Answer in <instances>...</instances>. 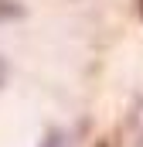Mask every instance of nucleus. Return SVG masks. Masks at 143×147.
<instances>
[{
  "label": "nucleus",
  "mask_w": 143,
  "mask_h": 147,
  "mask_svg": "<svg viewBox=\"0 0 143 147\" xmlns=\"http://www.w3.org/2000/svg\"><path fill=\"white\" fill-rule=\"evenodd\" d=\"M14 17H24V7L17 0H0V21H14Z\"/></svg>",
  "instance_id": "nucleus-1"
},
{
  "label": "nucleus",
  "mask_w": 143,
  "mask_h": 147,
  "mask_svg": "<svg viewBox=\"0 0 143 147\" xmlns=\"http://www.w3.org/2000/svg\"><path fill=\"white\" fill-rule=\"evenodd\" d=\"M41 147H65V134H61V130H51V134L41 140Z\"/></svg>",
  "instance_id": "nucleus-2"
},
{
  "label": "nucleus",
  "mask_w": 143,
  "mask_h": 147,
  "mask_svg": "<svg viewBox=\"0 0 143 147\" xmlns=\"http://www.w3.org/2000/svg\"><path fill=\"white\" fill-rule=\"evenodd\" d=\"M140 17H143V0H140Z\"/></svg>",
  "instance_id": "nucleus-3"
}]
</instances>
